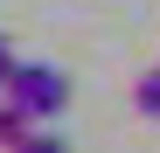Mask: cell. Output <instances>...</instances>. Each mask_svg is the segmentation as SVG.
I'll use <instances>...</instances> for the list:
<instances>
[{
	"label": "cell",
	"mask_w": 160,
	"mask_h": 153,
	"mask_svg": "<svg viewBox=\"0 0 160 153\" xmlns=\"http://www.w3.org/2000/svg\"><path fill=\"white\" fill-rule=\"evenodd\" d=\"M7 97L21 111H28L35 125H49L63 105H70V76L56 70V63H14V76H7Z\"/></svg>",
	"instance_id": "1"
},
{
	"label": "cell",
	"mask_w": 160,
	"mask_h": 153,
	"mask_svg": "<svg viewBox=\"0 0 160 153\" xmlns=\"http://www.w3.org/2000/svg\"><path fill=\"white\" fill-rule=\"evenodd\" d=\"M132 105H139V118H153V125H160V63L132 84Z\"/></svg>",
	"instance_id": "3"
},
{
	"label": "cell",
	"mask_w": 160,
	"mask_h": 153,
	"mask_svg": "<svg viewBox=\"0 0 160 153\" xmlns=\"http://www.w3.org/2000/svg\"><path fill=\"white\" fill-rule=\"evenodd\" d=\"M14 63H21V56L7 49V35H0V91H7V76H14Z\"/></svg>",
	"instance_id": "5"
},
{
	"label": "cell",
	"mask_w": 160,
	"mask_h": 153,
	"mask_svg": "<svg viewBox=\"0 0 160 153\" xmlns=\"http://www.w3.org/2000/svg\"><path fill=\"white\" fill-rule=\"evenodd\" d=\"M28 132H35V118H28V111H21V105H14V97H7V91H0V153H14V146H21V139H28Z\"/></svg>",
	"instance_id": "2"
},
{
	"label": "cell",
	"mask_w": 160,
	"mask_h": 153,
	"mask_svg": "<svg viewBox=\"0 0 160 153\" xmlns=\"http://www.w3.org/2000/svg\"><path fill=\"white\" fill-rule=\"evenodd\" d=\"M14 153H70V139H56V132H42V125H35V132L21 139Z\"/></svg>",
	"instance_id": "4"
}]
</instances>
